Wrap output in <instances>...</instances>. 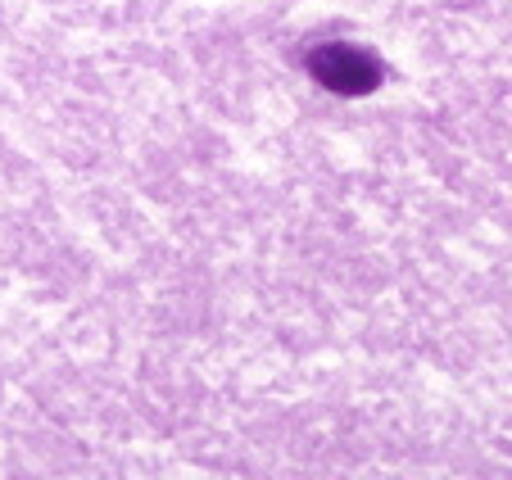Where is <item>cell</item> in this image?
<instances>
[{
  "label": "cell",
  "instance_id": "1",
  "mask_svg": "<svg viewBox=\"0 0 512 480\" xmlns=\"http://www.w3.org/2000/svg\"><path fill=\"white\" fill-rule=\"evenodd\" d=\"M309 73L313 82L331 91V96H372L386 82V64L363 46H345V41H327V46L309 50Z\"/></svg>",
  "mask_w": 512,
  "mask_h": 480
}]
</instances>
